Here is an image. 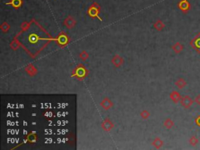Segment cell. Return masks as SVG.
I'll use <instances>...</instances> for the list:
<instances>
[{"instance_id": "1", "label": "cell", "mask_w": 200, "mask_h": 150, "mask_svg": "<svg viewBox=\"0 0 200 150\" xmlns=\"http://www.w3.org/2000/svg\"><path fill=\"white\" fill-rule=\"evenodd\" d=\"M190 45L197 53L200 54V32L196 35V36L190 41Z\"/></svg>"}, {"instance_id": "2", "label": "cell", "mask_w": 200, "mask_h": 150, "mask_svg": "<svg viewBox=\"0 0 200 150\" xmlns=\"http://www.w3.org/2000/svg\"><path fill=\"white\" fill-rule=\"evenodd\" d=\"M194 100L192 99L189 95H185L181 97V99L180 101L181 103V105L182 106V107H184L185 109H189L194 103Z\"/></svg>"}, {"instance_id": "3", "label": "cell", "mask_w": 200, "mask_h": 150, "mask_svg": "<svg viewBox=\"0 0 200 150\" xmlns=\"http://www.w3.org/2000/svg\"><path fill=\"white\" fill-rule=\"evenodd\" d=\"M177 6L183 13H187L191 9V5L190 3H188L187 0H181L178 4H177Z\"/></svg>"}, {"instance_id": "4", "label": "cell", "mask_w": 200, "mask_h": 150, "mask_svg": "<svg viewBox=\"0 0 200 150\" xmlns=\"http://www.w3.org/2000/svg\"><path fill=\"white\" fill-rule=\"evenodd\" d=\"M101 127H102L103 131H110L111 129L113 127V122L109 120V118H106V119H105L102 122Z\"/></svg>"}, {"instance_id": "5", "label": "cell", "mask_w": 200, "mask_h": 150, "mask_svg": "<svg viewBox=\"0 0 200 150\" xmlns=\"http://www.w3.org/2000/svg\"><path fill=\"white\" fill-rule=\"evenodd\" d=\"M113 65L116 67H120L124 63V59L119 55H115L112 59Z\"/></svg>"}, {"instance_id": "6", "label": "cell", "mask_w": 200, "mask_h": 150, "mask_svg": "<svg viewBox=\"0 0 200 150\" xmlns=\"http://www.w3.org/2000/svg\"><path fill=\"white\" fill-rule=\"evenodd\" d=\"M65 27H67L68 29H71L73 28L75 24H76V21L74 20V18H73L72 17H68L67 18L65 19L64 22H63Z\"/></svg>"}, {"instance_id": "7", "label": "cell", "mask_w": 200, "mask_h": 150, "mask_svg": "<svg viewBox=\"0 0 200 150\" xmlns=\"http://www.w3.org/2000/svg\"><path fill=\"white\" fill-rule=\"evenodd\" d=\"M100 106L103 107L104 109H109L110 108H112L113 104L112 101L108 99V98H105L103 99V101L100 103Z\"/></svg>"}, {"instance_id": "8", "label": "cell", "mask_w": 200, "mask_h": 150, "mask_svg": "<svg viewBox=\"0 0 200 150\" xmlns=\"http://www.w3.org/2000/svg\"><path fill=\"white\" fill-rule=\"evenodd\" d=\"M170 99H171L174 103H177L181 99V95L178 91H173L170 94Z\"/></svg>"}, {"instance_id": "9", "label": "cell", "mask_w": 200, "mask_h": 150, "mask_svg": "<svg viewBox=\"0 0 200 150\" xmlns=\"http://www.w3.org/2000/svg\"><path fill=\"white\" fill-rule=\"evenodd\" d=\"M172 49L174 50V52L176 54H179V53L182 52L183 49H184V47H183V45L181 42H176L175 44L173 45Z\"/></svg>"}, {"instance_id": "10", "label": "cell", "mask_w": 200, "mask_h": 150, "mask_svg": "<svg viewBox=\"0 0 200 150\" xmlns=\"http://www.w3.org/2000/svg\"><path fill=\"white\" fill-rule=\"evenodd\" d=\"M175 85H176L177 88H178L179 89H182L187 85V82L184 78H179V79H177L176 81Z\"/></svg>"}, {"instance_id": "11", "label": "cell", "mask_w": 200, "mask_h": 150, "mask_svg": "<svg viewBox=\"0 0 200 150\" xmlns=\"http://www.w3.org/2000/svg\"><path fill=\"white\" fill-rule=\"evenodd\" d=\"M152 145L156 149H160L163 145V141L159 138H156L154 139V141H153Z\"/></svg>"}, {"instance_id": "12", "label": "cell", "mask_w": 200, "mask_h": 150, "mask_svg": "<svg viewBox=\"0 0 200 150\" xmlns=\"http://www.w3.org/2000/svg\"><path fill=\"white\" fill-rule=\"evenodd\" d=\"M174 121H172L171 119H170V118H167V119H166V120L163 121V126H164L168 130L171 129V128L174 127Z\"/></svg>"}, {"instance_id": "13", "label": "cell", "mask_w": 200, "mask_h": 150, "mask_svg": "<svg viewBox=\"0 0 200 150\" xmlns=\"http://www.w3.org/2000/svg\"><path fill=\"white\" fill-rule=\"evenodd\" d=\"M164 27H165L164 24H163L160 20H158V21H156V23L154 24V27H155V29L157 30L158 31H161L164 28Z\"/></svg>"}, {"instance_id": "14", "label": "cell", "mask_w": 200, "mask_h": 150, "mask_svg": "<svg viewBox=\"0 0 200 150\" xmlns=\"http://www.w3.org/2000/svg\"><path fill=\"white\" fill-rule=\"evenodd\" d=\"M25 71H27V73H28V74H30V75H31V76H33V75H35V74H36V72H37V71H36L35 69L34 68V67H33L32 65H29V66H27L26 67V70Z\"/></svg>"}, {"instance_id": "15", "label": "cell", "mask_w": 200, "mask_h": 150, "mask_svg": "<svg viewBox=\"0 0 200 150\" xmlns=\"http://www.w3.org/2000/svg\"><path fill=\"white\" fill-rule=\"evenodd\" d=\"M189 143L192 146H195L199 143V139H198V138L195 135L191 136V138L189 139Z\"/></svg>"}, {"instance_id": "16", "label": "cell", "mask_w": 200, "mask_h": 150, "mask_svg": "<svg viewBox=\"0 0 200 150\" xmlns=\"http://www.w3.org/2000/svg\"><path fill=\"white\" fill-rule=\"evenodd\" d=\"M21 3H22L21 0H12L11 3H7V4H11V5L14 6L15 8H17V7H20L21 6Z\"/></svg>"}, {"instance_id": "17", "label": "cell", "mask_w": 200, "mask_h": 150, "mask_svg": "<svg viewBox=\"0 0 200 150\" xmlns=\"http://www.w3.org/2000/svg\"><path fill=\"white\" fill-rule=\"evenodd\" d=\"M140 115H141V117L142 119L146 120V119H148V118L150 117V113L149 112L148 110H143V111H141Z\"/></svg>"}, {"instance_id": "18", "label": "cell", "mask_w": 200, "mask_h": 150, "mask_svg": "<svg viewBox=\"0 0 200 150\" xmlns=\"http://www.w3.org/2000/svg\"><path fill=\"white\" fill-rule=\"evenodd\" d=\"M88 58V54L86 53L85 51H82L80 53V59L82 60H86Z\"/></svg>"}, {"instance_id": "19", "label": "cell", "mask_w": 200, "mask_h": 150, "mask_svg": "<svg viewBox=\"0 0 200 150\" xmlns=\"http://www.w3.org/2000/svg\"><path fill=\"white\" fill-rule=\"evenodd\" d=\"M9 29V24H7V23H3V24L1 25V30L3 31V32H7Z\"/></svg>"}, {"instance_id": "20", "label": "cell", "mask_w": 200, "mask_h": 150, "mask_svg": "<svg viewBox=\"0 0 200 150\" xmlns=\"http://www.w3.org/2000/svg\"><path fill=\"white\" fill-rule=\"evenodd\" d=\"M194 101H195V103H196L197 105L200 106V94H199L198 95H196V96H195Z\"/></svg>"}, {"instance_id": "21", "label": "cell", "mask_w": 200, "mask_h": 150, "mask_svg": "<svg viewBox=\"0 0 200 150\" xmlns=\"http://www.w3.org/2000/svg\"><path fill=\"white\" fill-rule=\"evenodd\" d=\"M195 122L196 125H197L199 127H200V115L199 116V117H197L195 118Z\"/></svg>"}]
</instances>
